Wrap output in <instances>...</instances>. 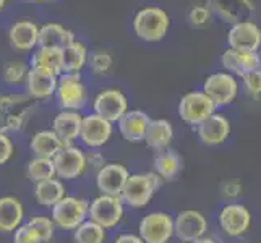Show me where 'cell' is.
<instances>
[{
  "label": "cell",
  "instance_id": "6da1fadb",
  "mask_svg": "<svg viewBox=\"0 0 261 243\" xmlns=\"http://www.w3.org/2000/svg\"><path fill=\"white\" fill-rule=\"evenodd\" d=\"M161 183H163V178L156 172L130 174L120 193V200L123 204L130 206L133 209H143L151 203L152 196L161 188Z\"/></svg>",
  "mask_w": 261,
  "mask_h": 243
},
{
  "label": "cell",
  "instance_id": "7a4b0ae2",
  "mask_svg": "<svg viewBox=\"0 0 261 243\" xmlns=\"http://www.w3.org/2000/svg\"><path fill=\"white\" fill-rule=\"evenodd\" d=\"M170 18L159 7H145L133 18V30L140 39L146 42H158L164 39L169 31Z\"/></svg>",
  "mask_w": 261,
  "mask_h": 243
},
{
  "label": "cell",
  "instance_id": "3957f363",
  "mask_svg": "<svg viewBox=\"0 0 261 243\" xmlns=\"http://www.w3.org/2000/svg\"><path fill=\"white\" fill-rule=\"evenodd\" d=\"M50 219L56 227L64 230H75L78 226L88 219L89 203L78 196H64L62 200L52 206Z\"/></svg>",
  "mask_w": 261,
  "mask_h": 243
},
{
  "label": "cell",
  "instance_id": "277c9868",
  "mask_svg": "<svg viewBox=\"0 0 261 243\" xmlns=\"http://www.w3.org/2000/svg\"><path fill=\"white\" fill-rule=\"evenodd\" d=\"M138 237L145 243H169L174 237V218L164 211L148 212L138 224Z\"/></svg>",
  "mask_w": 261,
  "mask_h": 243
},
{
  "label": "cell",
  "instance_id": "5b68a950",
  "mask_svg": "<svg viewBox=\"0 0 261 243\" xmlns=\"http://www.w3.org/2000/svg\"><path fill=\"white\" fill-rule=\"evenodd\" d=\"M123 218V201L120 196L99 195L89 203L88 219L96 222L97 226L109 230L120 224Z\"/></svg>",
  "mask_w": 261,
  "mask_h": 243
},
{
  "label": "cell",
  "instance_id": "8992f818",
  "mask_svg": "<svg viewBox=\"0 0 261 243\" xmlns=\"http://www.w3.org/2000/svg\"><path fill=\"white\" fill-rule=\"evenodd\" d=\"M56 96L62 111L80 112L86 105V86L78 73H62L56 89Z\"/></svg>",
  "mask_w": 261,
  "mask_h": 243
},
{
  "label": "cell",
  "instance_id": "52a82bcc",
  "mask_svg": "<svg viewBox=\"0 0 261 243\" xmlns=\"http://www.w3.org/2000/svg\"><path fill=\"white\" fill-rule=\"evenodd\" d=\"M203 93L211 99L216 107L229 105L239 96V81L227 71H218L204 79Z\"/></svg>",
  "mask_w": 261,
  "mask_h": 243
},
{
  "label": "cell",
  "instance_id": "ba28073f",
  "mask_svg": "<svg viewBox=\"0 0 261 243\" xmlns=\"http://www.w3.org/2000/svg\"><path fill=\"white\" fill-rule=\"evenodd\" d=\"M216 111V105L203 91H190L178 102V115L185 123L198 127Z\"/></svg>",
  "mask_w": 261,
  "mask_h": 243
},
{
  "label": "cell",
  "instance_id": "9c48e42d",
  "mask_svg": "<svg viewBox=\"0 0 261 243\" xmlns=\"http://www.w3.org/2000/svg\"><path fill=\"white\" fill-rule=\"evenodd\" d=\"M52 160L56 167V177L60 180H75L82 177L88 169L86 152L73 145L64 146L52 157Z\"/></svg>",
  "mask_w": 261,
  "mask_h": 243
},
{
  "label": "cell",
  "instance_id": "30bf717a",
  "mask_svg": "<svg viewBox=\"0 0 261 243\" xmlns=\"http://www.w3.org/2000/svg\"><path fill=\"white\" fill-rule=\"evenodd\" d=\"M93 111V114L109 120L111 123H117L122 119V115L128 111V99L117 88L102 89L94 97Z\"/></svg>",
  "mask_w": 261,
  "mask_h": 243
},
{
  "label": "cell",
  "instance_id": "8fae6325",
  "mask_svg": "<svg viewBox=\"0 0 261 243\" xmlns=\"http://www.w3.org/2000/svg\"><path fill=\"white\" fill-rule=\"evenodd\" d=\"M112 133L114 127L109 120H106L96 114H89L83 117L78 140L83 143V146L89 149H99L109 143Z\"/></svg>",
  "mask_w": 261,
  "mask_h": 243
},
{
  "label": "cell",
  "instance_id": "7c38bea8",
  "mask_svg": "<svg viewBox=\"0 0 261 243\" xmlns=\"http://www.w3.org/2000/svg\"><path fill=\"white\" fill-rule=\"evenodd\" d=\"M221 230L229 237H242L251 227V212L247 206L239 203L226 204L218 214Z\"/></svg>",
  "mask_w": 261,
  "mask_h": 243
},
{
  "label": "cell",
  "instance_id": "4fadbf2b",
  "mask_svg": "<svg viewBox=\"0 0 261 243\" xmlns=\"http://www.w3.org/2000/svg\"><path fill=\"white\" fill-rule=\"evenodd\" d=\"M208 232V221L196 209H185L174 219V237L182 243H192Z\"/></svg>",
  "mask_w": 261,
  "mask_h": 243
},
{
  "label": "cell",
  "instance_id": "5bb4252c",
  "mask_svg": "<svg viewBox=\"0 0 261 243\" xmlns=\"http://www.w3.org/2000/svg\"><path fill=\"white\" fill-rule=\"evenodd\" d=\"M130 177L128 169L119 162H106L96 174V186L101 195L120 196L127 178Z\"/></svg>",
  "mask_w": 261,
  "mask_h": 243
},
{
  "label": "cell",
  "instance_id": "9a60e30c",
  "mask_svg": "<svg viewBox=\"0 0 261 243\" xmlns=\"http://www.w3.org/2000/svg\"><path fill=\"white\" fill-rule=\"evenodd\" d=\"M227 42L230 49L244 52H258L261 49L259 26L250 20L232 24V28L227 33Z\"/></svg>",
  "mask_w": 261,
  "mask_h": 243
},
{
  "label": "cell",
  "instance_id": "2e32d148",
  "mask_svg": "<svg viewBox=\"0 0 261 243\" xmlns=\"http://www.w3.org/2000/svg\"><path fill=\"white\" fill-rule=\"evenodd\" d=\"M221 62L227 73L240 78L250 71L261 68V56L258 52H244L230 47L222 52Z\"/></svg>",
  "mask_w": 261,
  "mask_h": 243
},
{
  "label": "cell",
  "instance_id": "e0dca14e",
  "mask_svg": "<svg viewBox=\"0 0 261 243\" xmlns=\"http://www.w3.org/2000/svg\"><path fill=\"white\" fill-rule=\"evenodd\" d=\"M59 83V76L42 68H30L28 75H26L24 85H26V93L30 97L38 99V101H44V99L52 97L56 94Z\"/></svg>",
  "mask_w": 261,
  "mask_h": 243
},
{
  "label": "cell",
  "instance_id": "ac0fdd59",
  "mask_svg": "<svg viewBox=\"0 0 261 243\" xmlns=\"http://www.w3.org/2000/svg\"><path fill=\"white\" fill-rule=\"evenodd\" d=\"M196 134L204 146H219L229 138L230 122L221 114H213L196 127Z\"/></svg>",
  "mask_w": 261,
  "mask_h": 243
},
{
  "label": "cell",
  "instance_id": "d6986e66",
  "mask_svg": "<svg viewBox=\"0 0 261 243\" xmlns=\"http://www.w3.org/2000/svg\"><path fill=\"white\" fill-rule=\"evenodd\" d=\"M149 117L145 111L140 109H132L127 111L122 119L117 122V127L122 134V138L128 143H141L145 140L146 128L149 125Z\"/></svg>",
  "mask_w": 261,
  "mask_h": 243
},
{
  "label": "cell",
  "instance_id": "ffe728a7",
  "mask_svg": "<svg viewBox=\"0 0 261 243\" xmlns=\"http://www.w3.org/2000/svg\"><path fill=\"white\" fill-rule=\"evenodd\" d=\"M83 115L75 111H62L52 120V131L60 138L65 146L71 145L80 137Z\"/></svg>",
  "mask_w": 261,
  "mask_h": 243
},
{
  "label": "cell",
  "instance_id": "44dd1931",
  "mask_svg": "<svg viewBox=\"0 0 261 243\" xmlns=\"http://www.w3.org/2000/svg\"><path fill=\"white\" fill-rule=\"evenodd\" d=\"M38 24L30 20H20L12 24L10 31H8V41L13 49L20 52H30L38 47Z\"/></svg>",
  "mask_w": 261,
  "mask_h": 243
},
{
  "label": "cell",
  "instance_id": "7402d4cb",
  "mask_svg": "<svg viewBox=\"0 0 261 243\" xmlns=\"http://www.w3.org/2000/svg\"><path fill=\"white\" fill-rule=\"evenodd\" d=\"M24 218V208L16 196L0 198V232L13 233L21 226Z\"/></svg>",
  "mask_w": 261,
  "mask_h": 243
},
{
  "label": "cell",
  "instance_id": "603a6c76",
  "mask_svg": "<svg viewBox=\"0 0 261 243\" xmlns=\"http://www.w3.org/2000/svg\"><path fill=\"white\" fill-rule=\"evenodd\" d=\"M174 140V127L166 119H152L146 128L145 141L148 148L154 151H164L170 146Z\"/></svg>",
  "mask_w": 261,
  "mask_h": 243
},
{
  "label": "cell",
  "instance_id": "cb8c5ba5",
  "mask_svg": "<svg viewBox=\"0 0 261 243\" xmlns=\"http://www.w3.org/2000/svg\"><path fill=\"white\" fill-rule=\"evenodd\" d=\"M75 41V34L59 23H47L39 28L38 47H59L64 49Z\"/></svg>",
  "mask_w": 261,
  "mask_h": 243
},
{
  "label": "cell",
  "instance_id": "d4e9b609",
  "mask_svg": "<svg viewBox=\"0 0 261 243\" xmlns=\"http://www.w3.org/2000/svg\"><path fill=\"white\" fill-rule=\"evenodd\" d=\"M65 145L60 141L52 130H41L34 133L30 141V149L34 157H47L52 159Z\"/></svg>",
  "mask_w": 261,
  "mask_h": 243
},
{
  "label": "cell",
  "instance_id": "484cf974",
  "mask_svg": "<svg viewBox=\"0 0 261 243\" xmlns=\"http://www.w3.org/2000/svg\"><path fill=\"white\" fill-rule=\"evenodd\" d=\"M64 196H65V185L57 177L34 183V200L38 201L42 208H52V206L57 204Z\"/></svg>",
  "mask_w": 261,
  "mask_h": 243
},
{
  "label": "cell",
  "instance_id": "4316f807",
  "mask_svg": "<svg viewBox=\"0 0 261 243\" xmlns=\"http://www.w3.org/2000/svg\"><path fill=\"white\" fill-rule=\"evenodd\" d=\"M33 68L47 70L56 76L64 73V53L59 47H38L31 57Z\"/></svg>",
  "mask_w": 261,
  "mask_h": 243
},
{
  "label": "cell",
  "instance_id": "83f0119b",
  "mask_svg": "<svg viewBox=\"0 0 261 243\" xmlns=\"http://www.w3.org/2000/svg\"><path fill=\"white\" fill-rule=\"evenodd\" d=\"M184 162L182 157L174 149L159 151L154 157V172L163 180H174L180 172H182Z\"/></svg>",
  "mask_w": 261,
  "mask_h": 243
},
{
  "label": "cell",
  "instance_id": "f1b7e54d",
  "mask_svg": "<svg viewBox=\"0 0 261 243\" xmlns=\"http://www.w3.org/2000/svg\"><path fill=\"white\" fill-rule=\"evenodd\" d=\"M214 8L224 20L236 24L247 20L253 5L250 0H214Z\"/></svg>",
  "mask_w": 261,
  "mask_h": 243
},
{
  "label": "cell",
  "instance_id": "f546056e",
  "mask_svg": "<svg viewBox=\"0 0 261 243\" xmlns=\"http://www.w3.org/2000/svg\"><path fill=\"white\" fill-rule=\"evenodd\" d=\"M64 53V73H80L88 64V49L83 42L73 41L62 49Z\"/></svg>",
  "mask_w": 261,
  "mask_h": 243
},
{
  "label": "cell",
  "instance_id": "4dcf8cb0",
  "mask_svg": "<svg viewBox=\"0 0 261 243\" xmlns=\"http://www.w3.org/2000/svg\"><path fill=\"white\" fill-rule=\"evenodd\" d=\"M26 175H28V178L34 183L54 178L56 177L54 160L47 157H33L28 164H26Z\"/></svg>",
  "mask_w": 261,
  "mask_h": 243
},
{
  "label": "cell",
  "instance_id": "1f68e13d",
  "mask_svg": "<svg viewBox=\"0 0 261 243\" xmlns=\"http://www.w3.org/2000/svg\"><path fill=\"white\" fill-rule=\"evenodd\" d=\"M75 243H104L106 241V229L97 226L96 222L86 219L82 226L73 230Z\"/></svg>",
  "mask_w": 261,
  "mask_h": 243
},
{
  "label": "cell",
  "instance_id": "d6a6232c",
  "mask_svg": "<svg viewBox=\"0 0 261 243\" xmlns=\"http://www.w3.org/2000/svg\"><path fill=\"white\" fill-rule=\"evenodd\" d=\"M28 67H26L24 62L21 60H16V62H10L7 64L4 68V79L7 85L15 86V85H20L26 79V75H28Z\"/></svg>",
  "mask_w": 261,
  "mask_h": 243
},
{
  "label": "cell",
  "instance_id": "836d02e7",
  "mask_svg": "<svg viewBox=\"0 0 261 243\" xmlns=\"http://www.w3.org/2000/svg\"><path fill=\"white\" fill-rule=\"evenodd\" d=\"M30 226L39 233V237L44 243H49L54 238V232H56V224L52 222L47 215H34L28 221Z\"/></svg>",
  "mask_w": 261,
  "mask_h": 243
},
{
  "label": "cell",
  "instance_id": "e575fe53",
  "mask_svg": "<svg viewBox=\"0 0 261 243\" xmlns=\"http://www.w3.org/2000/svg\"><path fill=\"white\" fill-rule=\"evenodd\" d=\"M89 68L93 70V73L96 75H104L111 70L112 67V57L107 52H94L88 60Z\"/></svg>",
  "mask_w": 261,
  "mask_h": 243
},
{
  "label": "cell",
  "instance_id": "d590c367",
  "mask_svg": "<svg viewBox=\"0 0 261 243\" xmlns=\"http://www.w3.org/2000/svg\"><path fill=\"white\" fill-rule=\"evenodd\" d=\"M13 243H44L39 237V233L36 232L28 222L21 224L13 232Z\"/></svg>",
  "mask_w": 261,
  "mask_h": 243
},
{
  "label": "cell",
  "instance_id": "8d00e7d4",
  "mask_svg": "<svg viewBox=\"0 0 261 243\" xmlns=\"http://www.w3.org/2000/svg\"><path fill=\"white\" fill-rule=\"evenodd\" d=\"M242 83H244L245 91L250 96H259L261 94V68L253 70L242 76Z\"/></svg>",
  "mask_w": 261,
  "mask_h": 243
},
{
  "label": "cell",
  "instance_id": "74e56055",
  "mask_svg": "<svg viewBox=\"0 0 261 243\" xmlns=\"http://www.w3.org/2000/svg\"><path fill=\"white\" fill-rule=\"evenodd\" d=\"M13 152H15L13 141L7 133L0 131V166H4L13 157Z\"/></svg>",
  "mask_w": 261,
  "mask_h": 243
},
{
  "label": "cell",
  "instance_id": "f35d334b",
  "mask_svg": "<svg viewBox=\"0 0 261 243\" xmlns=\"http://www.w3.org/2000/svg\"><path fill=\"white\" fill-rule=\"evenodd\" d=\"M188 20H190L192 26H195V28L206 26L210 23V10L206 7H195L190 15H188Z\"/></svg>",
  "mask_w": 261,
  "mask_h": 243
},
{
  "label": "cell",
  "instance_id": "ab89813d",
  "mask_svg": "<svg viewBox=\"0 0 261 243\" xmlns=\"http://www.w3.org/2000/svg\"><path fill=\"white\" fill-rule=\"evenodd\" d=\"M86 164H88V167H93L94 170H99L106 164V159L101 152L91 149L89 152H86Z\"/></svg>",
  "mask_w": 261,
  "mask_h": 243
},
{
  "label": "cell",
  "instance_id": "60d3db41",
  "mask_svg": "<svg viewBox=\"0 0 261 243\" xmlns=\"http://www.w3.org/2000/svg\"><path fill=\"white\" fill-rule=\"evenodd\" d=\"M242 192V183L239 180H230L222 185V193L226 198H237Z\"/></svg>",
  "mask_w": 261,
  "mask_h": 243
},
{
  "label": "cell",
  "instance_id": "b9f144b4",
  "mask_svg": "<svg viewBox=\"0 0 261 243\" xmlns=\"http://www.w3.org/2000/svg\"><path fill=\"white\" fill-rule=\"evenodd\" d=\"M114 243H145L138 235H135V233H122V235H119Z\"/></svg>",
  "mask_w": 261,
  "mask_h": 243
},
{
  "label": "cell",
  "instance_id": "7bdbcfd3",
  "mask_svg": "<svg viewBox=\"0 0 261 243\" xmlns=\"http://www.w3.org/2000/svg\"><path fill=\"white\" fill-rule=\"evenodd\" d=\"M192 243H219L216 238H213V237H208V235H203L201 238H198V240H195V241H192Z\"/></svg>",
  "mask_w": 261,
  "mask_h": 243
},
{
  "label": "cell",
  "instance_id": "ee69618b",
  "mask_svg": "<svg viewBox=\"0 0 261 243\" xmlns=\"http://www.w3.org/2000/svg\"><path fill=\"white\" fill-rule=\"evenodd\" d=\"M5 4H7V0H0V10H2V8L5 7Z\"/></svg>",
  "mask_w": 261,
  "mask_h": 243
},
{
  "label": "cell",
  "instance_id": "f6af8a7d",
  "mask_svg": "<svg viewBox=\"0 0 261 243\" xmlns=\"http://www.w3.org/2000/svg\"><path fill=\"white\" fill-rule=\"evenodd\" d=\"M0 111H2V96H0Z\"/></svg>",
  "mask_w": 261,
  "mask_h": 243
},
{
  "label": "cell",
  "instance_id": "bcb514c9",
  "mask_svg": "<svg viewBox=\"0 0 261 243\" xmlns=\"http://www.w3.org/2000/svg\"><path fill=\"white\" fill-rule=\"evenodd\" d=\"M26 2H36V0H26Z\"/></svg>",
  "mask_w": 261,
  "mask_h": 243
}]
</instances>
